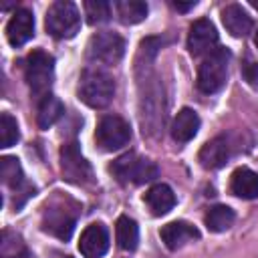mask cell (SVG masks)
<instances>
[{
	"label": "cell",
	"mask_w": 258,
	"mask_h": 258,
	"mask_svg": "<svg viewBox=\"0 0 258 258\" xmlns=\"http://www.w3.org/2000/svg\"><path fill=\"white\" fill-rule=\"evenodd\" d=\"M230 155H232V145H230L228 137L220 135L202 145L198 159H200L202 167H206V169H220L222 165H226Z\"/></svg>",
	"instance_id": "cell-14"
},
{
	"label": "cell",
	"mask_w": 258,
	"mask_h": 258,
	"mask_svg": "<svg viewBox=\"0 0 258 258\" xmlns=\"http://www.w3.org/2000/svg\"><path fill=\"white\" fill-rule=\"evenodd\" d=\"M125 54V40L117 32H97L91 36L87 44V56L95 62L103 64H115Z\"/></svg>",
	"instance_id": "cell-8"
},
{
	"label": "cell",
	"mask_w": 258,
	"mask_h": 258,
	"mask_svg": "<svg viewBox=\"0 0 258 258\" xmlns=\"http://www.w3.org/2000/svg\"><path fill=\"white\" fill-rule=\"evenodd\" d=\"M200 129V115L189 109V107H183L181 111H177L173 123H171V135L175 141L179 143H187L189 139L196 137Z\"/></svg>",
	"instance_id": "cell-17"
},
{
	"label": "cell",
	"mask_w": 258,
	"mask_h": 258,
	"mask_svg": "<svg viewBox=\"0 0 258 258\" xmlns=\"http://www.w3.org/2000/svg\"><path fill=\"white\" fill-rule=\"evenodd\" d=\"M75 224H77V208L71 210L60 202L48 204L44 208L42 220H40L42 232H46L58 240H69L73 236Z\"/></svg>",
	"instance_id": "cell-7"
},
{
	"label": "cell",
	"mask_w": 258,
	"mask_h": 258,
	"mask_svg": "<svg viewBox=\"0 0 258 258\" xmlns=\"http://www.w3.org/2000/svg\"><path fill=\"white\" fill-rule=\"evenodd\" d=\"M24 77L36 99L50 95L54 79V58L44 50H32L24 62Z\"/></svg>",
	"instance_id": "cell-3"
},
{
	"label": "cell",
	"mask_w": 258,
	"mask_h": 258,
	"mask_svg": "<svg viewBox=\"0 0 258 258\" xmlns=\"http://www.w3.org/2000/svg\"><path fill=\"white\" fill-rule=\"evenodd\" d=\"M230 189L234 196H238L242 200L258 198V173L248 167L234 169V173L230 177Z\"/></svg>",
	"instance_id": "cell-19"
},
{
	"label": "cell",
	"mask_w": 258,
	"mask_h": 258,
	"mask_svg": "<svg viewBox=\"0 0 258 258\" xmlns=\"http://www.w3.org/2000/svg\"><path fill=\"white\" fill-rule=\"evenodd\" d=\"M77 93L85 105L93 109H105L115 97V81L101 69H87L81 75Z\"/></svg>",
	"instance_id": "cell-1"
},
{
	"label": "cell",
	"mask_w": 258,
	"mask_h": 258,
	"mask_svg": "<svg viewBox=\"0 0 258 258\" xmlns=\"http://www.w3.org/2000/svg\"><path fill=\"white\" fill-rule=\"evenodd\" d=\"M143 200H145V204L149 206V210H151L153 216H165V214L171 212L173 206H175V194H173V189H171L169 185H165V183H155V185H151V187L147 189V194L143 196Z\"/></svg>",
	"instance_id": "cell-18"
},
{
	"label": "cell",
	"mask_w": 258,
	"mask_h": 258,
	"mask_svg": "<svg viewBox=\"0 0 258 258\" xmlns=\"http://www.w3.org/2000/svg\"><path fill=\"white\" fill-rule=\"evenodd\" d=\"M62 113H64V105L60 103V99H56L54 95H46V97L38 99L36 123L40 129H48L62 117Z\"/></svg>",
	"instance_id": "cell-20"
},
{
	"label": "cell",
	"mask_w": 258,
	"mask_h": 258,
	"mask_svg": "<svg viewBox=\"0 0 258 258\" xmlns=\"http://www.w3.org/2000/svg\"><path fill=\"white\" fill-rule=\"evenodd\" d=\"M46 32L58 40L73 38L81 28V14L79 8L69 0L52 2L44 16Z\"/></svg>",
	"instance_id": "cell-2"
},
{
	"label": "cell",
	"mask_w": 258,
	"mask_h": 258,
	"mask_svg": "<svg viewBox=\"0 0 258 258\" xmlns=\"http://www.w3.org/2000/svg\"><path fill=\"white\" fill-rule=\"evenodd\" d=\"M218 44V30L212 24V20L208 18H198L191 26H189V34H187V50L191 56H202V54H210L216 50Z\"/></svg>",
	"instance_id": "cell-11"
},
{
	"label": "cell",
	"mask_w": 258,
	"mask_h": 258,
	"mask_svg": "<svg viewBox=\"0 0 258 258\" xmlns=\"http://www.w3.org/2000/svg\"><path fill=\"white\" fill-rule=\"evenodd\" d=\"M115 238L121 250L133 252L139 244V228L137 222L129 216H119L117 224H115Z\"/></svg>",
	"instance_id": "cell-21"
},
{
	"label": "cell",
	"mask_w": 258,
	"mask_h": 258,
	"mask_svg": "<svg viewBox=\"0 0 258 258\" xmlns=\"http://www.w3.org/2000/svg\"><path fill=\"white\" fill-rule=\"evenodd\" d=\"M194 6H196L194 0H189V2H173V8H175V10H181V12H187V10L194 8Z\"/></svg>",
	"instance_id": "cell-28"
},
{
	"label": "cell",
	"mask_w": 258,
	"mask_h": 258,
	"mask_svg": "<svg viewBox=\"0 0 258 258\" xmlns=\"http://www.w3.org/2000/svg\"><path fill=\"white\" fill-rule=\"evenodd\" d=\"M109 171L121 181V183H135V185H141V183H149L157 177L159 169L157 165L147 159V157H141L137 153H125L121 157H117Z\"/></svg>",
	"instance_id": "cell-4"
},
{
	"label": "cell",
	"mask_w": 258,
	"mask_h": 258,
	"mask_svg": "<svg viewBox=\"0 0 258 258\" xmlns=\"http://www.w3.org/2000/svg\"><path fill=\"white\" fill-rule=\"evenodd\" d=\"M6 258H36V256H34L30 250H26L24 246H20L14 254H10V256H6Z\"/></svg>",
	"instance_id": "cell-27"
},
{
	"label": "cell",
	"mask_w": 258,
	"mask_h": 258,
	"mask_svg": "<svg viewBox=\"0 0 258 258\" xmlns=\"http://www.w3.org/2000/svg\"><path fill=\"white\" fill-rule=\"evenodd\" d=\"M250 4H252L254 8H258V0H250Z\"/></svg>",
	"instance_id": "cell-30"
},
{
	"label": "cell",
	"mask_w": 258,
	"mask_h": 258,
	"mask_svg": "<svg viewBox=\"0 0 258 258\" xmlns=\"http://www.w3.org/2000/svg\"><path fill=\"white\" fill-rule=\"evenodd\" d=\"M34 36V16L28 8H16L6 24V38L12 46H22Z\"/></svg>",
	"instance_id": "cell-13"
},
{
	"label": "cell",
	"mask_w": 258,
	"mask_h": 258,
	"mask_svg": "<svg viewBox=\"0 0 258 258\" xmlns=\"http://www.w3.org/2000/svg\"><path fill=\"white\" fill-rule=\"evenodd\" d=\"M222 22H224L226 30L232 36H236V38H244L252 30V18H250V14L242 6H238V4H228L222 10Z\"/></svg>",
	"instance_id": "cell-16"
},
{
	"label": "cell",
	"mask_w": 258,
	"mask_h": 258,
	"mask_svg": "<svg viewBox=\"0 0 258 258\" xmlns=\"http://www.w3.org/2000/svg\"><path fill=\"white\" fill-rule=\"evenodd\" d=\"M85 16L89 24H101L111 18V4L105 0H87L85 2Z\"/></svg>",
	"instance_id": "cell-25"
},
{
	"label": "cell",
	"mask_w": 258,
	"mask_h": 258,
	"mask_svg": "<svg viewBox=\"0 0 258 258\" xmlns=\"http://www.w3.org/2000/svg\"><path fill=\"white\" fill-rule=\"evenodd\" d=\"M129 139H131V127L123 117L105 115L97 123L95 141L103 151H117L123 145H127Z\"/></svg>",
	"instance_id": "cell-6"
},
{
	"label": "cell",
	"mask_w": 258,
	"mask_h": 258,
	"mask_svg": "<svg viewBox=\"0 0 258 258\" xmlns=\"http://www.w3.org/2000/svg\"><path fill=\"white\" fill-rule=\"evenodd\" d=\"M79 250L85 258H101L109 250V232L103 224H89L79 240Z\"/></svg>",
	"instance_id": "cell-12"
},
{
	"label": "cell",
	"mask_w": 258,
	"mask_h": 258,
	"mask_svg": "<svg viewBox=\"0 0 258 258\" xmlns=\"http://www.w3.org/2000/svg\"><path fill=\"white\" fill-rule=\"evenodd\" d=\"M254 44H256V48H258V30H256V34H254Z\"/></svg>",
	"instance_id": "cell-29"
},
{
	"label": "cell",
	"mask_w": 258,
	"mask_h": 258,
	"mask_svg": "<svg viewBox=\"0 0 258 258\" xmlns=\"http://www.w3.org/2000/svg\"><path fill=\"white\" fill-rule=\"evenodd\" d=\"M163 244L169 248V250H177L181 246H185L187 242H194L200 238V232L196 226H191L189 222H183V220H175V222H169L161 228L159 232Z\"/></svg>",
	"instance_id": "cell-15"
},
{
	"label": "cell",
	"mask_w": 258,
	"mask_h": 258,
	"mask_svg": "<svg viewBox=\"0 0 258 258\" xmlns=\"http://www.w3.org/2000/svg\"><path fill=\"white\" fill-rule=\"evenodd\" d=\"M228 64L230 52L226 48H216L214 52H210L198 69V89L206 95L218 93L228 81Z\"/></svg>",
	"instance_id": "cell-5"
},
{
	"label": "cell",
	"mask_w": 258,
	"mask_h": 258,
	"mask_svg": "<svg viewBox=\"0 0 258 258\" xmlns=\"http://www.w3.org/2000/svg\"><path fill=\"white\" fill-rule=\"evenodd\" d=\"M242 73H244V77H246V81H248L250 85H258V62L248 60V62L242 67Z\"/></svg>",
	"instance_id": "cell-26"
},
{
	"label": "cell",
	"mask_w": 258,
	"mask_h": 258,
	"mask_svg": "<svg viewBox=\"0 0 258 258\" xmlns=\"http://www.w3.org/2000/svg\"><path fill=\"white\" fill-rule=\"evenodd\" d=\"M20 139L18 123L10 113L0 115V147H10Z\"/></svg>",
	"instance_id": "cell-24"
},
{
	"label": "cell",
	"mask_w": 258,
	"mask_h": 258,
	"mask_svg": "<svg viewBox=\"0 0 258 258\" xmlns=\"http://www.w3.org/2000/svg\"><path fill=\"white\" fill-rule=\"evenodd\" d=\"M67 258H73V256H67Z\"/></svg>",
	"instance_id": "cell-31"
},
{
	"label": "cell",
	"mask_w": 258,
	"mask_h": 258,
	"mask_svg": "<svg viewBox=\"0 0 258 258\" xmlns=\"http://www.w3.org/2000/svg\"><path fill=\"white\" fill-rule=\"evenodd\" d=\"M236 220V214L228 206H214L206 214V226L210 232H226Z\"/></svg>",
	"instance_id": "cell-23"
},
{
	"label": "cell",
	"mask_w": 258,
	"mask_h": 258,
	"mask_svg": "<svg viewBox=\"0 0 258 258\" xmlns=\"http://www.w3.org/2000/svg\"><path fill=\"white\" fill-rule=\"evenodd\" d=\"M115 10L123 24H137L147 16V4L141 0H119Z\"/></svg>",
	"instance_id": "cell-22"
},
{
	"label": "cell",
	"mask_w": 258,
	"mask_h": 258,
	"mask_svg": "<svg viewBox=\"0 0 258 258\" xmlns=\"http://www.w3.org/2000/svg\"><path fill=\"white\" fill-rule=\"evenodd\" d=\"M60 169L64 179L73 181V183H87L93 177V169L89 165V161L83 157L79 145L75 141L62 145L60 149Z\"/></svg>",
	"instance_id": "cell-10"
},
{
	"label": "cell",
	"mask_w": 258,
	"mask_h": 258,
	"mask_svg": "<svg viewBox=\"0 0 258 258\" xmlns=\"http://www.w3.org/2000/svg\"><path fill=\"white\" fill-rule=\"evenodd\" d=\"M0 175H2V181L4 185H8L14 194H16V210L30 198L34 196V185H30L26 179H24V173H22V165L16 157H10V155H4L0 159Z\"/></svg>",
	"instance_id": "cell-9"
}]
</instances>
